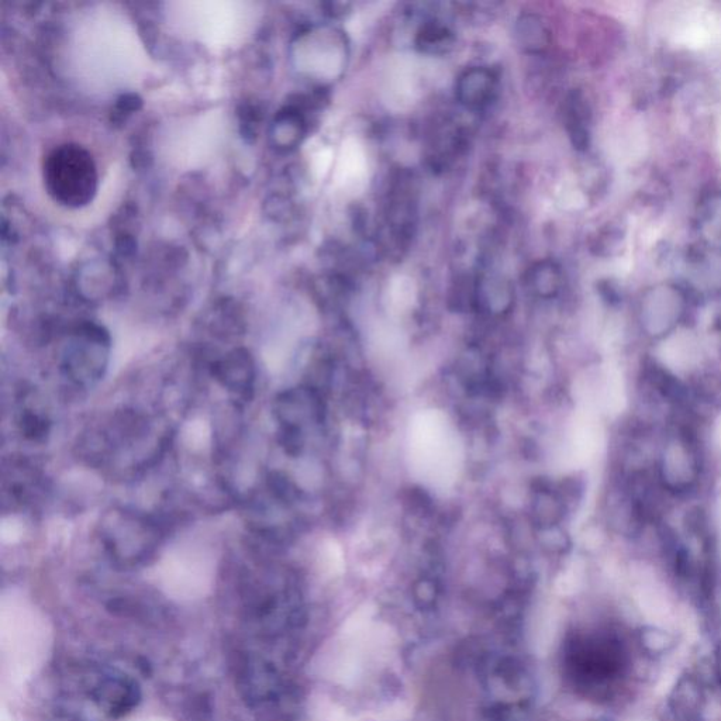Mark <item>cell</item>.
<instances>
[{
	"label": "cell",
	"mask_w": 721,
	"mask_h": 721,
	"mask_svg": "<svg viewBox=\"0 0 721 721\" xmlns=\"http://www.w3.org/2000/svg\"><path fill=\"white\" fill-rule=\"evenodd\" d=\"M50 644V627L39 614L26 607L3 610L0 655L10 681L20 683L30 678L46 661Z\"/></svg>",
	"instance_id": "6da1fadb"
},
{
	"label": "cell",
	"mask_w": 721,
	"mask_h": 721,
	"mask_svg": "<svg viewBox=\"0 0 721 721\" xmlns=\"http://www.w3.org/2000/svg\"><path fill=\"white\" fill-rule=\"evenodd\" d=\"M48 193L61 205L81 208L98 191V172L92 155L75 144H65L48 154L44 162Z\"/></svg>",
	"instance_id": "7a4b0ae2"
},
{
	"label": "cell",
	"mask_w": 721,
	"mask_h": 721,
	"mask_svg": "<svg viewBox=\"0 0 721 721\" xmlns=\"http://www.w3.org/2000/svg\"><path fill=\"white\" fill-rule=\"evenodd\" d=\"M110 358L108 331L96 323L77 327L61 353V372L72 385L89 388L106 374Z\"/></svg>",
	"instance_id": "3957f363"
},
{
	"label": "cell",
	"mask_w": 721,
	"mask_h": 721,
	"mask_svg": "<svg viewBox=\"0 0 721 721\" xmlns=\"http://www.w3.org/2000/svg\"><path fill=\"white\" fill-rule=\"evenodd\" d=\"M160 540V529L153 520L139 514L113 512L102 524V541L119 557H144Z\"/></svg>",
	"instance_id": "277c9868"
},
{
	"label": "cell",
	"mask_w": 721,
	"mask_h": 721,
	"mask_svg": "<svg viewBox=\"0 0 721 721\" xmlns=\"http://www.w3.org/2000/svg\"><path fill=\"white\" fill-rule=\"evenodd\" d=\"M499 92V78L488 67H471L455 81V99L462 108L481 112L495 102Z\"/></svg>",
	"instance_id": "5b68a950"
},
{
	"label": "cell",
	"mask_w": 721,
	"mask_h": 721,
	"mask_svg": "<svg viewBox=\"0 0 721 721\" xmlns=\"http://www.w3.org/2000/svg\"><path fill=\"white\" fill-rule=\"evenodd\" d=\"M213 375L238 398L250 399L254 393L255 364L253 357L243 348H236L213 364Z\"/></svg>",
	"instance_id": "8992f818"
},
{
	"label": "cell",
	"mask_w": 721,
	"mask_h": 721,
	"mask_svg": "<svg viewBox=\"0 0 721 721\" xmlns=\"http://www.w3.org/2000/svg\"><path fill=\"white\" fill-rule=\"evenodd\" d=\"M682 312L683 296L674 286L652 289L641 303V317L654 331L671 329Z\"/></svg>",
	"instance_id": "52a82bcc"
},
{
	"label": "cell",
	"mask_w": 721,
	"mask_h": 721,
	"mask_svg": "<svg viewBox=\"0 0 721 721\" xmlns=\"http://www.w3.org/2000/svg\"><path fill=\"white\" fill-rule=\"evenodd\" d=\"M514 41L523 53H544L551 43L550 27L537 13H523L514 23Z\"/></svg>",
	"instance_id": "ba28073f"
},
{
	"label": "cell",
	"mask_w": 721,
	"mask_h": 721,
	"mask_svg": "<svg viewBox=\"0 0 721 721\" xmlns=\"http://www.w3.org/2000/svg\"><path fill=\"white\" fill-rule=\"evenodd\" d=\"M457 43L454 31L441 20L431 19L417 30L415 46L422 54L441 57L453 51Z\"/></svg>",
	"instance_id": "9c48e42d"
},
{
	"label": "cell",
	"mask_w": 721,
	"mask_h": 721,
	"mask_svg": "<svg viewBox=\"0 0 721 721\" xmlns=\"http://www.w3.org/2000/svg\"><path fill=\"white\" fill-rule=\"evenodd\" d=\"M306 133V119L298 108H286L275 117L274 126H272V139H274L275 146L284 148V150H292L302 143Z\"/></svg>",
	"instance_id": "30bf717a"
},
{
	"label": "cell",
	"mask_w": 721,
	"mask_h": 721,
	"mask_svg": "<svg viewBox=\"0 0 721 721\" xmlns=\"http://www.w3.org/2000/svg\"><path fill=\"white\" fill-rule=\"evenodd\" d=\"M589 117L591 110L582 93H571L565 105V124L576 150L583 151L589 146Z\"/></svg>",
	"instance_id": "8fae6325"
},
{
	"label": "cell",
	"mask_w": 721,
	"mask_h": 721,
	"mask_svg": "<svg viewBox=\"0 0 721 721\" xmlns=\"http://www.w3.org/2000/svg\"><path fill=\"white\" fill-rule=\"evenodd\" d=\"M475 303L482 309L507 307L512 303L513 289L503 275L485 274L478 279L474 293Z\"/></svg>",
	"instance_id": "7c38bea8"
},
{
	"label": "cell",
	"mask_w": 721,
	"mask_h": 721,
	"mask_svg": "<svg viewBox=\"0 0 721 721\" xmlns=\"http://www.w3.org/2000/svg\"><path fill=\"white\" fill-rule=\"evenodd\" d=\"M527 285L540 298H554L562 286L560 265L553 260H541L533 264L526 277Z\"/></svg>",
	"instance_id": "4fadbf2b"
},
{
	"label": "cell",
	"mask_w": 721,
	"mask_h": 721,
	"mask_svg": "<svg viewBox=\"0 0 721 721\" xmlns=\"http://www.w3.org/2000/svg\"><path fill=\"white\" fill-rule=\"evenodd\" d=\"M707 240L721 247V198L709 200L702 220Z\"/></svg>",
	"instance_id": "5bb4252c"
},
{
	"label": "cell",
	"mask_w": 721,
	"mask_h": 721,
	"mask_svg": "<svg viewBox=\"0 0 721 721\" xmlns=\"http://www.w3.org/2000/svg\"><path fill=\"white\" fill-rule=\"evenodd\" d=\"M48 426H50V424H48L43 416L30 412V410H27L22 416V419H20L22 433L24 436L31 438V440H41V438L46 437Z\"/></svg>",
	"instance_id": "9a60e30c"
},
{
	"label": "cell",
	"mask_w": 721,
	"mask_h": 721,
	"mask_svg": "<svg viewBox=\"0 0 721 721\" xmlns=\"http://www.w3.org/2000/svg\"><path fill=\"white\" fill-rule=\"evenodd\" d=\"M143 106V100L139 95L129 93V95H123L122 98L117 100V109L120 112H126V115H130L131 112H137Z\"/></svg>",
	"instance_id": "2e32d148"
},
{
	"label": "cell",
	"mask_w": 721,
	"mask_h": 721,
	"mask_svg": "<svg viewBox=\"0 0 721 721\" xmlns=\"http://www.w3.org/2000/svg\"><path fill=\"white\" fill-rule=\"evenodd\" d=\"M0 721H13L12 717L9 716V713L6 712L5 709H3L2 717H0Z\"/></svg>",
	"instance_id": "e0dca14e"
},
{
	"label": "cell",
	"mask_w": 721,
	"mask_h": 721,
	"mask_svg": "<svg viewBox=\"0 0 721 721\" xmlns=\"http://www.w3.org/2000/svg\"><path fill=\"white\" fill-rule=\"evenodd\" d=\"M147 721H167V720H158V719H153V720H147Z\"/></svg>",
	"instance_id": "ac0fdd59"
}]
</instances>
